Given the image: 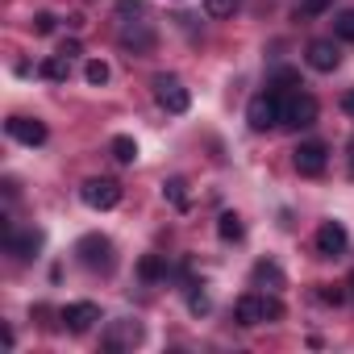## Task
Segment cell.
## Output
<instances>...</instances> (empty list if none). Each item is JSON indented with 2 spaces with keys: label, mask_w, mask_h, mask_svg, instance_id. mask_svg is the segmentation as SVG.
I'll list each match as a JSON object with an SVG mask.
<instances>
[{
  "label": "cell",
  "mask_w": 354,
  "mask_h": 354,
  "mask_svg": "<svg viewBox=\"0 0 354 354\" xmlns=\"http://www.w3.org/2000/svg\"><path fill=\"white\" fill-rule=\"evenodd\" d=\"M283 96L288 92H279V88H271V92H263V96H254L250 100V109H246V121H250V129H271V125H279V117H283Z\"/></svg>",
  "instance_id": "1"
},
{
  "label": "cell",
  "mask_w": 354,
  "mask_h": 354,
  "mask_svg": "<svg viewBox=\"0 0 354 354\" xmlns=\"http://www.w3.org/2000/svg\"><path fill=\"white\" fill-rule=\"evenodd\" d=\"M80 196H84V205L88 209H96V213H109V209H117L121 205V184L117 180H88L84 188H80Z\"/></svg>",
  "instance_id": "2"
},
{
  "label": "cell",
  "mask_w": 354,
  "mask_h": 354,
  "mask_svg": "<svg viewBox=\"0 0 354 354\" xmlns=\"http://www.w3.org/2000/svg\"><path fill=\"white\" fill-rule=\"evenodd\" d=\"M313 121H317V100H313L308 92L283 96V117H279V125H288V129H308Z\"/></svg>",
  "instance_id": "3"
},
{
  "label": "cell",
  "mask_w": 354,
  "mask_h": 354,
  "mask_svg": "<svg viewBox=\"0 0 354 354\" xmlns=\"http://www.w3.org/2000/svg\"><path fill=\"white\" fill-rule=\"evenodd\" d=\"M75 254H80V263H84L88 271H113V242H109V238H100V234L80 238Z\"/></svg>",
  "instance_id": "4"
},
{
  "label": "cell",
  "mask_w": 354,
  "mask_h": 354,
  "mask_svg": "<svg viewBox=\"0 0 354 354\" xmlns=\"http://www.w3.org/2000/svg\"><path fill=\"white\" fill-rule=\"evenodd\" d=\"M154 100H158V109H167V113H188V104H192L188 88L175 80V75H158V80H154Z\"/></svg>",
  "instance_id": "5"
},
{
  "label": "cell",
  "mask_w": 354,
  "mask_h": 354,
  "mask_svg": "<svg viewBox=\"0 0 354 354\" xmlns=\"http://www.w3.org/2000/svg\"><path fill=\"white\" fill-rule=\"evenodd\" d=\"M292 162H296V171H300V175L317 180V175L329 167V150H325V142H300V146L292 150Z\"/></svg>",
  "instance_id": "6"
},
{
  "label": "cell",
  "mask_w": 354,
  "mask_h": 354,
  "mask_svg": "<svg viewBox=\"0 0 354 354\" xmlns=\"http://www.w3.org/2000/svg\"><path fill=\"white\" fill-rule=\"evenodd\" d=\"M313 242H317V254H321V259H342L350 238H346V225H342V221H325Z\"/></svg>",
  "instance_id": "7"
},
{
  "label": "cell",
  "mask_w": 354,
  "mask_h": 354,
  "mask_svg": "<svg viewBox=\"0 0 354 354\" xmlns=\"http://www.w3.org/2000/svg\"><path fill=\"white\" fill-rule=\"evenodd\" d=\"M59 317H63V325H67L71 333H88V329L100 321V308H96L92 300H75V304H67Z\"/></svg>",
  "instance_id": "8"
},
{
  "label": "cell",
  "mask_w": 354,
  "mask_h": 354,
  "mask_svg": "<svg viewBox=\"0 0 354 354\" xmlns=\"http://www.w3.org/2000/svg\"><path fill=\"white\" fill-rule=\"evenodd\" d=\"M5 129H9V138H17V142H26V146H42V142H46V125H42L38 117H9Z\"/></svg>",
  "instance_id": "9"
},
{
  "label": "cell",
  "mask_w": 354,
  "mask_h": 354,
  "mask_svg": "<svg viewBox=\"0 0 354 354\" xmlns=\"http://www.w3.org/2000/svg\"><path fill=\"white\" fill-rule=\"evenodd\" d=\"M121 46L133 50V55H150V50H154V30H150L146 21H125V30H121Z\"/></svg>",
  "instance_id": "10"
},
{
  "label": "cell",
  "mask_w": 354,
  "mask_h": 354,
  "mask_svg": "<svg viewBox=\"0 0 354 354\" xmlns=\"http://www.w3.org/2000/svg\"><path fill=\"white\" fill-rule=\"evenodd\" d=\"M234 317H238V325H263V321H267V296L246 292V296L234 304Z\"/></svg>",
  "instance_id": "11"
},
{
  "label": "cell",
  "mask_w": 354,
  "mask_h": 354,
  "mask_svg": "<svg viewBox=\"0 0 354 354\" xmlns=\"http://www.w3.org/2000/svg\"><path fill=\"white\" fill-rule=\"evenodd\" d=\"M138 342H142L138 321H113L109 333H104V350H125V346H138Z\"/></svg>",
  "instance_id": "12"
},
{
  "label": "cell",
  "mask_w": 354,
  "mask_h": 354,
  "mask_svg": "<svg viewBox=\"0 0 354 354\" xmlns=\"http://www.w3.org/2000/svg\"><path fill=\"white\" fill-rule=\"evenodd\" d=\"M308 67L313 71H333L337 67V46L333 42H313L308 46Z\"/></svg>",
  "instance_id": "13"
},
{
  "label": "cell",
  "mask_w": 354,
  "mask_h": 354,
  "mask_svg": "<svg viewBox=\"0 0 354 354\" xmlns=\"http://www.w3.org/2000/svg\"><path fill=\"white\" fill-rule=\"evenodd\" d=\"M162 201H167L171 209L188 213V205H192V196H188V184H184V180H167V184H162Z\"/></svg>",
  "instance_id": "14"
},
{
  "label": "cell",
  "mask_w": 354,
  "mask_h": 354,
  "mask_svg": "<svg viewBox=\"0 0 354 354\" xmlns=\"http://www.w3.org/2000/svg\"><path fill=\"white\" fill-rule=\"evenodd\" d=\"M217 234H221L225 242H242L246 225H242V217H238V213H221V217H217Z\"/></svg>",
  "instance_id": "15"
},
{
  "label": "cell",
  "mask_w": 354,
  "mask_h": 354,
  "mask_svg": "<svg viewBox=\"0 0 354 354\" xmlns=\"http://www.w3.org/2000/svg\"><path fill=\"white\" fill-rule=\"evenodd\" d=\"M254 283H267V288H283V271L275 263H254Z\"/></svg>",
  "instance_id": "16"
},
{
  "label": "cell",
  "mask_w": 354,
  "mask_h": 354,
  "mask_svg": "<svg viewBox=\"0 0 354 354\" xmlns=\"http://www.w3.org/2000/svg\"><path fill=\"white\" fill-rule=\"evenodd\" d=\"M113 158L129 167V162L138 158V142H133V138H125V133H121V138H113Z\"/></svg>",
  "instance_id": "17"
},
{
  "label": "cell",
  "mask_w": 354,
  "mask_h": 354,
  "mask_svg": "<svg viewBox=\"0 0 354 354\" xmlns=\"http://www.w3.org/2000/svg\"><path fill=\"white\" fill-rule=\"evenodd\" d=\"M42 246V234H26V238H9V250L17 254V259H30L34 250Z\"/></svg>",
  "instance_id": "18"
},
{
  "label": "cell",
  "mask_w": 354,
  "mask_h": 354,
  "mask_svg": "<svg viewBox=\"0 0 354 354\" xmlns=\"http://www.w3.org/2000/svg\"><path fill=\"white\" fill-rule=\"evenodd\" d=\"M138 275H142L146 283H154V279H162V275H167V267H162V259H158V254H146V259L138 263Z\"/></svg>",
  "instance_id": "19"
},
{
  "label": "cell",
  "mask_w": 354,
  "mask_h": 354,
  "mask_svg": "<svg viewBox=\"0 0 354 354\" xmlns=\"http://www.w3.org/2000/svg\"><path fill=\"white\" fill-rule=\"evenodd\" d=\"M109 75H113V71H109V63H104V59H92V63L84 67V80H88V84H96V88H104V84H109Z\"/></svg>",
  "instance_id": "20"
},
{
  "label": "cell",
  "mask_w": 354,
  "mask_h": 354,
  "mask_svg": "<svg viewBox=\"0 0 354 354\" xmlns=\"http://www.w3.org/2000/svg\"><path fill=\"white\" fill-rule=\"evenodd\" d=\"M42 75L55 80V84H63V80H67V59H63V55H50V59L42 63Z\"/></svg>",
  "instance_id": "21"
},
{
  "label": "cell",
  "mask_w": 354,
  "mask_h": 354,
  "mask_svg": "<svg viewBox=\"0 0 354 354\" xmlns=\"http://www.w3.org/2000/svg\"><path fill=\"white\" fill-rule=\"evenodd\" d=\"M329 5H333V0H300L296 17H300V21H313V17H321V13H325Z\"/></svg>",
  "instance_id": "22"
},
{
  "label": "cell",
  "mask_w": 354,
  "mask_h": 354,
  "mask_svg": "<svg viewBox=\"0 0 354 354\" xmlns=\"http://www.w3.org/2000/svg\"><path fill=\"white\" fill-rule=\"evenodd\" d=\"M333 34L346 38V42H354V9H346V13L333 17Z\"/></svg>",
  "instance_id": "23"
},
{
  "label": "cell",
  "mask_w": 354,
  "mask_h": 354,
  "mask_svg": "<svg viewBox=\"0 0 354 354\" xmlns=\"http://www.w3.org/2000/svg\"><path fill=\"white\" fill-rule=\"evenodd\" d=\"M205 9H209V17H234L238 0H205Z\"/></svg>",
  "instance_id": "24"
},
{
  "label": "cell",
  "mask_w": 354,
  "mask_h": 354,
  "mask_svg": "<svg viewBox=\"0 0 354 354\" xmlns=\"http://www.w3.org/2000/svg\"><path fill=\"white\" fill-rule=\"evenodd\" d=\"M117 17H121V21H129V17H146L142 0H117Z\"/></svg>",
  "instance_id": "25"
},
{
  "label": "cell",
  "mask_w": 354,
  "mask_h": 354,
  "mask_svg": "<svg viewBox=\"0 0 354 354\" xmlns=\"http://www.w3.org/2000/svg\"><path fill=\"white\" fill-rule=\"evenodd\" d=\"M188 308H192V313H196V317H205V313H209V296H205V292H201V288H196V283H192V288H188Z\"/></svg>",
  "instance_id": "26"
},
{
  "label": "cell",
  "mask_w": 354,
  "mask_h": 354,
  "mask_svg": "<svg viewBox=\"0 0 354 354\" xmlns=\"http://www.w3.org/2000/svg\"><path fill=\"white\" fill-rule=\"evenodd\" d=\"M317 296H321L325 304H342V300H346V292H342L337 283H321V288H317Z\"/></svg>",
  "instance_id": "27"
},
{
  "label": "cell",
  "mask_w": 354,
  "mask_h": 354,
  "mask_svg": "<svg viewBox=\"0 0 354 354\" xmlns=\"http://www.w3.org/2000/svg\"><path fill=\"white\" fill-rule=\"evenodd\" d=\"M30 30H34V34H55V17H50V13H38V17L30 21Z\"/></svg>",
  "instance_id": "28"
},
{
  "label": "cell",
  "mask_w": 354,
  "mask_h": 354,
  "mask_svg": "<svg viewBox=\"0 0 354 354\" xmlns=\"http://www.w3.org/2000/svg\"><path fill=\"white\" fill-rule=\"evenodd\" d=\"M279 317H283V304L275 296H267V321H279Z\"/></svg>",
  "instance_id": "29"
},
{
  "label": "cell",
  "mask_w": 354,
  "mask_h": 354,
  "mask_svg": "<svg viewBox=\"0 0 354 354\" xmlns=\"http://www.w3.org/2000/svg\"><path fill=\"white\" fill-rule=\"evenodd\" d=\"M59 55H63V59H75V55H80V42H75V38H71V42H63V46H59Z\"/></svg>",
  "instance_id": "30"
},
{
  "label": "cell",
  "mask_w": 354,
  "mask_h": 354,
  "mask_svg": "<svg viewBox=\"0 0 354 354\" xmlns=\"http://www.w3.org/2000/svg\"><path fill=\"white\" fill-rule=\"evenodd\" d=\"M342 104H346V113L354 117V92H346V100H342Z\"/></svg>",
  "instance_id": "31"
},
{
  "label": "cell",
  "mask_w": 354,
  "mask_h": 354,
  "mask_svg": "<svg viewBox=\"0 0 354 354\" xmlns=\"http://www.w3.org/2000/svg\"><path fill=\"white\" fill-rule=\"evenodd\" d=\"M350 288H354V275H350Z\"/></svg>",
  "instance_id": "32"
}]
</instances>
